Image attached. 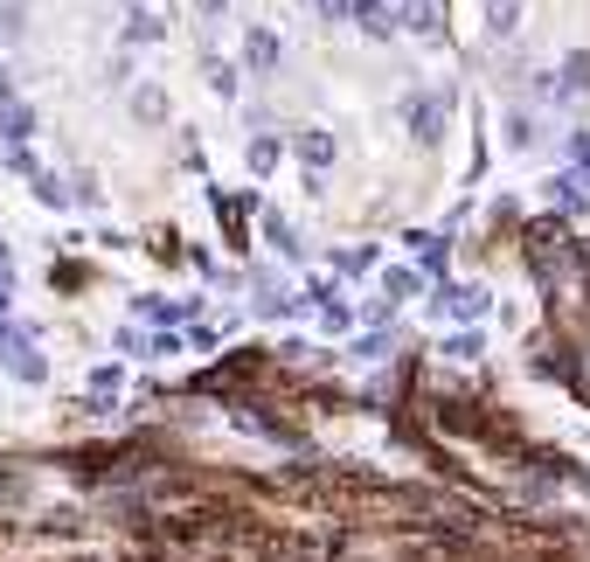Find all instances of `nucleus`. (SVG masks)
Instances as JSON below:
<instances>
[{"label":"nucleus","instance_id":"nucleus-1","mask_svg":"<svg viewBox=\"0 0 590 562\" xmlns=\"http://www.w3.org/2000/svg\"><path fill=\"white\" fill-rule=\"evenodd\" d=\"M333 21H354V29L375 35V42L396 35V8H390V0H341V8H333Z\"/></svg>","mask_w":590,"mask_h":562},{"label":"nucleus","instance_id":"nucleus-2","mask_svg":"<svg viewBox=\"0 0 590 562\" xmlns=\"http://www.w3.org/2000/svg\"><path fill=\"white\" fill-rule=\"evenodd\" d=\"M403 118H410V139H424V146L445 139V97H410Z\"/></svg>","mask_w":590,"mask_h":562},{"label":"nucleus","instance_id":"nucleus-3","mask_svg":"<svg viewBox=\"0 0 590 562\" xmlns=\"http://www.w3.org/2000/svg\"><path fill=\"white\" fill-rule=\"evenodd\" d=\"M278 63H286V35H278V29H250V35H244V70L271 76Z\"/></svg>","mask_w":590,"mask_h":562},{"label":"nucleus","instance_id":"nucleus-4","mask_svg":"<svg viewBox=\"0 0 590 562\" xmlns=\"http://www.w3.org/2000/svg\"><path fill=\"white\" fill-rule=\"evenodd\" d=\"M29 139H35V105L8 97V105H0V146H29Z\"/></svg>","mask_w":590,"mask_h":562},{"label":"nucleus","instance_id":"nucleus-5","mask_svg":"<svg viewBox=\"0 0 590 562\" xmlns=\"http://www.w3.org/2000/svg\"><path fill=\"white\" fill-rule=\"evenodd\" d=\"M167 35V14H153V0H133V14H125V42H161Z\"/></svg>","mask_w":590,"mask_h":562},{"label":"nucleus","instance_id":"nucleus-6","mask_svg":"<svg viewBox=\"0 0 590 562\" xmlns=\"http://www.w3.org/2000/svg\"><path fill=\"white\" fill-rule=\"evenodd\" d=\"M521 29V0H486V42H507Z\"/></svg>","mask_w":590,"mask_h":562},{"label":"nucleus","instance_id":"nucleus-7","mask_svg":"<svg viewBox=\"0 0 590 562\" xmlns=\"http://www.w3.org/2000/svg\"><path fill=\"white\" fill-rule=\"evenodd\" d=\"M292 153L306 167H333V133H320V125H306V133L292 139Z\"/></svg>","mask_w":590,"mask_h":562},{"label":"nucleus","instance_id":"nucleus-8","mask_svg":"<svg viewBox=\"0 0 590 562\" xmlns=\"http://www.w3.org/2000/svg\"><path fill=\"white\" fill-rule=\"evenodd\" d=\"M396 29H410V35H438V8H431V0H403V8H396Z\"/></svg>","mask_w":590,"mask_h":562},{"label":"nucleus","instance_id":"nucleus-9","mask_svg":"<svg viewBox=\"0 0 590 562\" xmlns=\"http://www.w3.org/2000/svg\"><path fill=\"white\" fill-rule=\"evenodd\" d=\"M201 76H209L216 97H237V84H244V70L229 63V56H201Z\"/></svg>","mask_w":590,"mask_h":562},{"label":"nucleus","instance_id":"nucleus-10","mask_svg":"<svg viewBox=\"0 0 590 562\" xmlns=\"http://www.w3.org/2000/svg\"><path fill=\"white\" fill-rule=\"evenodd\" d=\"M556 91H562V97H583V91H590V56H583V49H577V56H562Z\"/></svg>","mask_w":590,"mask_h":562},{"label":"nucleus","instance_id":"nucleus-11","mask_svg":"<svg viewBox=\"0 0 590 562\" xmlns=\"http://www.w3.org/2000/svg\"><path fill=\"white\" fill-rule=\"evenodd\" d=\"M133 118H139V125H161V118H167V91H161V84H139V91H133Z\"/></svg>","mask_w":590,"mask_h":562},{"label":"nucleus","instance_id":"nucleus-12","mask_svg":"<svg viewBox=\"0 0 590 562\" xmlns=\"http://www.w3.org/2000/svg\"><path fill=\"white\" fill-rule=\"evenodd\" d=\"M250 167L271 174V167H278V139H250Z\"/></svg>","mask_w":590,"mask_h":562},{"label":"nucleus","instance_id":"nucleus-13","mask_svg":"<svg viewBox=\"0 0 590 562\" xmlns=\"http://www.w3.org/2000/svg\"><path fill=\"white\" fill-rule=\"evenodd\" d=\"M195 14H201V21H222V14H229V0H195Z\"/></svg>","mask_w":590,"mask_h":562},{"label":"nucleus","instance_id":"nucleus-14","mask_svg":"<svg viewBox=\"0 0 590 562\" xmlns=\"http://www.w3.org/2000/svg\"><path fill=\"white\" fill-rule=\"evenodd\" d=\"M8 97H14V70L0 63V105H8Z\"/></svg>","mask_w":590,"mask_h":562},{"label":"nucleus","instance_id":"nucleus-15","mask_svg":"<svg viewBox=\"0 0 590 562\" xmlns=\"http://www.w3.org/2000/svg\"><path fill=\"white\" fill-rule=\"evenodd\" d=\"M306 8H313V14H327V21H333V8H341V0H306Z\"/></svg>","mask_w":590,"mask_h":562}]
</instances>
